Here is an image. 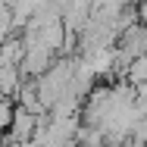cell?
Instances as JSON below:
<instances>
[{
  "label": "cell",
  "instance_id": "6da1fadb",
  "mask_svg": "<svg viewBox=\"0 0 147 147\" xmlns=\"http://www.w3.org/2000/svg\"><path fill=\"white\" fill-rule=\"evenodd\" d=\"M147 53V25H128V28L122 31L116 38V59L119 63H131V59H138V57H144Z\"/></svg>",
  "mask_w": 147,
  "mask_h": 147
},
{
  "label": "cell",
  "instance_id": "7a4b0ae2",
  "mask_svg": "<svg viewBox=\"0 0 147 147\" xmlns=\"http://www.w3.org/2000/svg\"><path fill=\"white\" fill-rule=\"evenodd\" d=\"M53 59H57V53H50L47 47L28 44V47H25V57L19 63V72H22V78H41V75L53 66Z\"/></svg>",
  "mask_w": 147,
  "mask_h": 147
},
{
  "label": "cell",
  "instance_id": "3957f363",
  "mask_svg": "<svg viewBox=\"0 0 147 147\" xmlns=\"http://www.w3.org/2000/svg\"><path fill=\"white\" fill-rule=\"evenodd\" d=\"M22 72H19V66H3L0 69V97L3 100H16V94L22 88Z\"/></svg>",
  "mask_w": 147,
  "mask_h": 147
},
{
  "label": "cell",
  "instance_id": "277c9868",
  "mask_svg": "<svg viewBox=\"0 0 147 147\" xmlns=\"http://www.w3.org/2000/svg\"><path fill=\"white\" fill-rule=\"evenodd\" d=\"M25 57V44L19 34H9L6 41H0V63L3 66H19Z\"/></svg>",
  "mask_w": 147,
  "mask_h": 147
},
{
  "label": "cell",
  "instance_id": "5b68a950",
  "mask_svg": "<svg viewBox=\"0 0 147 147\" xmlns=\"http://www.w3.org/2000/svg\"><path fill=\"white\" fill-rule=\"evenodd\" d=\"M13 122V100H3L0 97V131H6Z\"/></svg>",
  "mask_w": 147,
  "mask_h": 147
},
{
  "label": "cell",
  "instance_id": "8992f818",
  "mask_svg": "<svg viewBox=\"0 0 147 147\" xmlns=\"http://www.w3.org/2000/svg\"><path fill=\"white\" fill-rule=\"evenodd\" d=\"M135 19L138 25H147V0H135Z\"/></svg>",
  "mask_w": 147,
  "mask_h": 147
},
{
  "label": "cell",
  "instance_id": "52a82bcc",
  "mask_svg": "<svg viewBox=\"0 0 147 147\" xmlns=\"http://www.w3.org/2000/svg\"><path fill=\"white\" fill-rule=\"evenodd\" d=\"M125 147H147V141H131V138H128V141H125Z\"/></svg>",
  "mask_w": 147,
  "mask_h": 147
},
{
  "label": "cell",
  "instance_id": "ba28073f",
  "mask_svg": "<svg viewBox=\"0 0 147 147\" xmlns=\"http://www.w3.org/2000/svg\"><path fill=\"white\" fill-rule=\"evenodd\" d=\"M0 69H3V63H0Z\"/></svg>",
  "mask_w": 147,
  "mask_h": 147
}]
</instances>
